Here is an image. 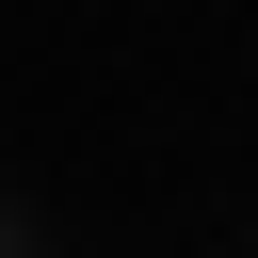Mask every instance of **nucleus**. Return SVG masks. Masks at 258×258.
<instances>
[{
  "label": "nucleus",
  "instance_id": "1",
  "mask_svg": "<svg viewBox=\"0 0 258 258\" xmlns=\"http://www.w3.org/2000/svg\"><path fill=\"white\" fill-rule=\"evenodd\" d=\"M0 258H16V226H0Z\"/></svg>",
  "mask_w": 258,
  "mask_h": 258
}]
</instances>
